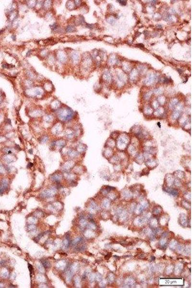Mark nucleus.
<instances>
[{
    "instance_id": "obj_1",
    "label": "nucleus",
    "mask_w": 192,
    "mask_h": 288,
    "mask_svg": "<svg viewBox=\"0 0 192 288\" xmlns=\"http://www.w3.org/2000/svg\"><path fill=\"white\" fill-rule=\"evenodd\" d=\"M56 116L58 121L64 124L73 121L75 118V113L69 107H61L56 111Z\"/></svg>"
},
{
    "instance_id": "obj_2",
    "label": "nucleus",
    "mask_w": 192,
    "mask_h": 288,
    "mask_svg": "<svg viewBox=\"0 0 192 288\" xmlns=\"http://www.w3.org/2000/svg\"><path fill=\"white\" fill-rule=\"evenodd\" d=\"M60 152H62V155L64 157V159L66 160H75L78 159L80 154L77 152L75 149L70 147H64Z\"/></svg>"
},
{
    "instance_id": "obj_3",
    "label": "nucleus",
    "mask_w": 192,
    "mask_h": 288,
    "mask_svg": "<svg viewBox=\"0 0 192 288\" xmlns=\"http://www.w3.org/2000/svg\"><path fill=\"white\" fill-rule=\"evenodd\" d=\"M50 148L53 150H61L66 146L67 142L65 139L60 138L52 140L50 143Z\"/></svg>"
},
{
    "instance_id": "obj_4",
    "label": "nucleus",
    "mask_w": 192,
    "mask_h": 288,
    "mask_svg": "<svg viewBox=\"0 0 192 288\" xmlns=\"http://www.w3.org/2000/svg\"><path fill=\"white\" fill-rule=\"evenodd\" d=\"M64 124V123L60 121L54 123L51 128V133L54 136H57L62 133H64L65 129Z\"/></svg>"
},
{
    "instance_id": "obj_5",
    "label": "nucleus",
    "mask_w": 192,
    "mask_h": 288,
    "mask_svg": "<svg viewBox=\"0 0 192 288\" xmlns=\"http://www.w3.org/2000/svg\"><path fill=\"white\" fill-rule=\"evenodd\" d=\"M76 164V162L75 160H66L61 166V171L63 172H70L72 171L73 169Z\"/></svg>"
},
{
    "instance_id": "obj_6",
    "label": "nucleus",
    "mask_w": 192,
    "mask_h": 288,
    "mask_svg": "<svg viewBox=\"0 0 192 288\" xmlns=\"http://www.w3.org/2000/svg\"><path fill=\"white\" fill-rule=\"evenodd\" d=\"M63 134L65 138L68 140H73L77 138L75 131L73 127L65 128Z\"/></svg>"
},
{
    "instance_id": "obj_7",
    "label": "nucleus",
    "mask_w": 192,
    "mask_h": 288,
    "mask_svg": "<svg viewBox=\"0 0 192 288\" xmlns=\"http://www.w3.org/2000/svg\"><path fill=\"white\" fill-rule=\"evenodd\" d=\"M17 160V157L15 154H4L2 157V160L4 163L7 164H10L15 162Z\"/></svg>"
},
{
    "instance_id": "obj_8",
    "label": "nucleus",
    "mask_w": 192,
    "mask_h": 288,
    "mask_svg": "<svg viewBox=\"0 0 192 288\" xmlns=\"http://www.w3.org/2000/svg\"><path fill=\"white\" fill-rule=\"evenodd\" d=\"M64 177L62 171H56L50 176V179L52 181L56 183H59Z\"/></svg>"
},
{
    "instance_id": "obj_9",
    "label": "nucleus",
    "mask_w": 192,
    "mask_h": 288,
    "mask_svg": "<svg viewBox=\"0 0 192 288\" xmlns=\"http://www.w3.org/2000/svg\"><path fill=\"white\" fill-rule=\"evenodd\" d=\"M72 171L76 175L82 174L85 171V167L81 164H76Z\"/></svg>"
},
{
    "instance_id": "obj_10",
    "label": "nucleus",
    "mask_w": 192,
    "mask_h": 288,
    "mask_svg": "<svg viewBox=\"0 0 192 288\" xmlns=\"http://www.w3.org/2000/svg\"><path fill=\"white\" fill-rule=\"evenodd\" d=\"M127 148V150L128 154L132 157H135L137 154V151L136 146L133 145L132 144H130Z\"/></svg>"
},
{
    "instance_id": "obj_11",
    "label": "nucleus",
    "mask_w": 192,
    "mask_h": 288,
    "mask_svg": "<svg viewBox=\"0 0 192 288\" xmlns=\"http://www.w3.org/2000/svg\"><path fill=\"white\" fill-rule=\"evenodd\" d=\"M9 183L6 179H3L0 182V194H3L8 189Z\"/></svg>"
},
{
    "instance_id": "obj_12",
    "label": "nucleus",
    "mask_w": 192,
    "mask_h": 288,
    "mask_svg": "<svg viewBox=\"0 0 192 288\" xmlns=\"http://www.w3.org/2000/svg\"><path fill=\"white\" fill-rule=\"evenodd\" d=\"M54 118L55 117L52 114H47L43 117L44 123L47 125H50L51 124H53V125Z\"/></svg>"
},
{
    "instance_id": "obj_13",
    "label": "nucleus",
    "mask_w": 192,
    "mask_h": 288,
    "mask_svg": "<svg viewBox=\"0 0 192 288\" xmlns=\"http://www.w3.org/2000/svg\"><path fill=\"white\" fill-rule=\"evenodd\" d=\"M145 165L148 167V168L149 169H153L158 166V164L156 160L152 159H150L146 160V161L145 162Z\"/></svg>"
},
{
    "instance_id": "obj_14",
    "label": "nucleus",
    "mask_w": 192,
    "mask_h": 288,
    "mask_svg": "<svg viewBox=\"0 0 192 288\" xmlns=\"http://www.w3.org/2000/svg\"><path fill=\"white\" fill-rule=\"evenodd\" d=\"M113 154L114 152L112 149L108 147L105 148L103 152V156L107 159H109L111 158L113 155Z\"/></svg>"
},
{
    "instance_id": "obj_15",
    "label": "nucleus",
    "mask_w": 192,
    "mask_h": 288,
    "mask_svg": "<svg viewBox=\"0 0 192 288\" xmlns=\"http://www.w3.org/2000/svg\"><path fill=\"white\" fill-rule=\"evenodd\" d=\"M75 149L77 152L81 154L85 152L87 149V146L84 144L80 143L76 146V148Z\"/></svg>"
},
{
    "instance_id": "obj_16",
    "label": "nucleus",
    "mask_w": 192,
    "mask_h": 288,
    "mask_svg": "<svg viewBox=\"0 0 192 288\" xmlns=\"http://www.w3.org/2000/svg\"><path fill=\"white\" fill-rule=\"evenodd\" d=\"M165 179L166 183L169 187H171L173 184L174 180L173 176H172V174H169V173L167 174L165 176Z\"/></svg>"
},
{
    "instance_id": "obj_17",
    "label": "nucleus",
    "mask_w": 192,
    "mask_h": 288,
    "mask_svg": "<svg viewBox=\"0 0 192 288\" xmlns=\"http://www.w3.org/2000/svg\"><path fill=\"white\" fill-rule=\"evenodd\" d=\"M134 161L135 162L138 164H142L145 161V158L143 156L142 153L137 154L136 156L134 157Z\"/></svg>"
},
{
    "instance_id": "obj_18",
    "label": "nucleus",
    "mask_w": 192,
    "mask_h": 288,
    "mask_svg": "<svg viewBox=\"0 0 192 288\" xmlns=\"http://www.w3.org/2000/svg\"><path fill=\"white\" fill-rule=\"evenodd\" d=\"M144 151L146 152L153 156L155 155L157 152V149L156 147H144Z\"/></svg>"
},
{
    "instance_id": "obj_19",
    "label": "nucleus",
    "mask_w": 192,
    "mask_h": 288,
    "mask_svg": "<svg viewBox=\"0 0 192 288\" xmlns=\"http://www.w3.org/2000/svg\"><path fill=\"white\" fill-rule=\"evenodd\" d=\"M106 146L107 147L113 149L116 146V141L115 140L112 138H109L106 141Z\"/></svg>"
},
{
    "instance_id": "obj_20",
    "label": "nucleus",
    "mask_w": 192,
    "mask_h": 288,
    "mask_svg": "<svg viewBox=\"0 0 192 288\" xmlns=\"http://www.w3.org/2000/svg\"><path fill=\"white\" fill-rule=\"evenodd\" d=\"M16 149L15 148H13L10 147H6L3 149V152L4 154H15Z\"/></svg>"
},
{
    "instance_id": "obj_21",
    "label": "nucleus",
    "mask_w": 192,
    "mask_h": 288,
    "mask_svg": "<svg viewBox=\"0 0 192 288\" xmlns=\"http://www.w3.org/2000/svg\"><path fill=\"white\" fill-rule=\"evenodd\" d=\"M165 191L166 192H167L168 193H169V194H171V195H172V196H174V197H176V196H177L178 195V194H179L178 191H177L176 189H172V188H171V187H168V188H165Z\"/></svg>"
},
{
    "instance_id": "obj_22",
    "label": "nucleus",
    "mask_w": 192,
    "mask_h": 288,
    "mask_svg": "<svg viewBox=\"0 0 192 288\" xmlns=\"http://www.w3.org/2000/svg\"><path fill=\"white\" fill-rule=\"evenodd\" d=\"M49 139H50V137H49V135L47 134H44L39 137L38 141L40 142V143L44 144L47 143L48 141H49Z\"/></svg>"
},
{
    "instance_id": "obj_23",
    "label": "nucleus",
    "mask_w": 192,
    "mask_h": 288,
    "mask_svg": "<svg viewBox=\"0 0 192 288\" xmlns=\"http://www.w3.org/2000/svg\"><path fill=\"white\" fill-rule=\"evenodd\" d=\"M121 161L118 156L117 155H113L111 158H110L109 160V162L112 164H118L119 162Z\"/></svg>"
},
{
    "instance_id": "obj_24",
    "label": "nucleus",
    "mask_w": 192,
    "mask_h": 288,
    "mask_svg": "<svg viewBox=\"0 0 192 288\" xmlns=\"http://www.w3.org/2000/svg\"><path fill=\"white\" fill-rule=\"evenodd\" d=\"M174 175L178 179H182L185 177V173L181 171H176L174 172Z\"/></svg>"
},
{
    "instance_id": "obj_25",
    "label": "nucleus",
    "mask_w": 192,
    "mask_h": 288,
    "mask_svg": "<svg viewBox=\"0 0 192 288\" xmlns=\"http://www.w3.org/2000/svg\"><path fill=\"white\" fill-rule=\"evenodd\" d=\"M164 113V109L162 107H160L158 109L153 112L154 115L156 117H160L162 116Z\"/></svg>"
},
{
    "instance_id": "obj_26",
    "label": "nucleus",
    "mask_w": 192,
    "mask_h": 288,
    "mask_svg": "<svg viewBox=\"0 0 192 288\" xmlns=\"http://www.w3.org/2000/svg\"><path fill=\"white\" fill-rule=\"evenodd\" d=\"M144 146L147 147H155L154 142L152 140L147 139L144 143Z\"/></svg>"
},
{
    "instance_id": "obj_27",
    "label": "nucleus",
    "mask_w": 192,
    "mask_h": 288,
    "mask_svg": "<svg viewBox=\"0 0 192 288\" xmlns=\"http://www.w3.org/2000/svg\"><path fill=\"white\" fill-rule=\"evenodd\" d=\"M181 112L174 110V111L171 114L172 119L174 121H176V120H177L178 119H179L181 116Z\"/></svg>"
},
{
    "instance_id": "obj_28",
    "label": "nucleus",
    "mask_w": 192,
    "mask_h": 288,
    "mask_svg": "<svg viewBox=\"0 0 192 288\" xmlns=\"http://www.w3.org/2000/svg\"><path fill=\"white\" fill-rule=\"evenodd\" d=\"M153 112H154V111H153V109L149 106L146 107L144 110V114L148 116L152 115L153 113Z\"/></svg>"
},
{
    "instance_id": "obj_29",
    "label": "nucleus",
    "mask_w": 192,
    "mask_h": 288,
    "mask_svg": "<svg viewBox=\"0 0 192 288\" xmlns=\"http://www.w3.org/2000/svg\"><path fill=\"white\" fill-rule=\"evenodd\" d=\"M141 130L142 129L140 126L134 125L132 128L131 132L136 135L141 131Z\"/></svg>"
},
{
    "instance_id": "obj_30",
    "label": "nucleus",
    "mask_w": 192,
    "mask_h": 288,
    "mask_svg": "<svg viewBox=\"0 0 192 288\" xmlns=\"http://www.w3.org/2000/svg\"><path fill=\"white\" fill-rule=\"evenodd\" d=\"M179 101L177 99H174L172 100V101L170 102L169 104V107L170 109H174L176 106L178 104Z\"/></svg>"
},
{
    "instance_id": "obj_31",
    "label": "nucleus",
    "mask_w": 192,
    "mask_h": 288,
    "mask_svg": "<svg viewBox=\"0 0 192 288\" xmlns=\"http://www.w3.org/2000/svg\"><path fill=\"white\" fill-rule=\"evenodd\" d=\"M7 172V167L4 164L0 163V174H4Z\"/></svg>"
},
{
    "instance_id": "obj_32",
    "label": "nucleus",
    "mask_w": 192,
    "mask_h": 288,
    "mask_svg": "<svg viewBox=\"0 0 192 288\" xmlns=\"http://www.w3.org/2000/svg\"><path fill=\"white\" fill-rule=\"evenodd\" d=\"M183 128L185 130H189L191 129V121L190 120L188 119V120L186 121V122L183 124L182 126Z\"/></svg>"
},
{
    "instance_id": "obj_33",
    "label": "nucleus",
    "mask_w": 192,
    "mask_h": 288,
    "mask_svg": "<svg viewBox=\"0 0 192 288\" xmlns=\"http://www.w3.org/2000/svg\"><path fill=\"white\" fill-rule=\"evenodd\" d=\"M179 119H180V120H179V123H180V124L181 125H182V126H183V124H184V123H185L186 122V121H187L188 120V118L187 117H185H185H184V116H183V117H180Z\"/></svg>"
},
{
    "instance_id": "obj_34",
    "label": "nucleus",
    "mask_w": 192,
    "mask_h": 288,
    "mask_svg": "<svg viewBox=\"0 0 192 288\" xmlns=\"http://www.w3.org/2000/svg\"><path fill=\"white\" fill-rule=\"evenodd\" d=\"M143 154V156L144 157V158H145V160H148L152 159V158L153 157V155H151V154H149V153H147L146 152H145V151H144V153Z\"/></svg>"
},
{
    "instance_id": "obj_35",
    "label": "nucleus",
    "mask_w": 192,
    "mask_h": 288,
    "mask_svg": "<svg viewBox=\"0 0 192 288\" xmlns=\"http://www.w3.org/2000/svg\"><path fill=\"white\" fill-rule=\"evenodd\" d=\"M117 156H118V157L119 158V159L121 160H124L126 158V155L123 152H119L118 154H117Z\"/></svg>"
},
{
    "instance_id": "obj_36",
    "label": "nucleus",
    "mask_w": 192,
    "mask_h": 288,
    "mask_svg": "<svg viewBox=\"0 0 192 288\" xmlns=\"http://www.w3.org/2000/svg\"><path fill=\"white\" fill-rule=\"evenodd\" d=\"M118 132H117V131H114V132H112L111 133V138H112L114 139L117 138L120 134V133H118Z\"/></svg>"
},
{
    "instance_id": "obj_37",
    "label": "nucleus",
    "mask_w": 192,
    "mask_h": 288,
    "mask_svg": "<svg viewBox=\"0 0 192 288\" xmlns=\"http://www.w3.org/2000/svg\"><path fill=\"white\" fill-rule=\"evenodd\" d=\"M114 170L116 171H121L122 170V166L120 164H119V163L115 164L114 166Z\"/></svg>"
},
{
    "instance_id": "obj_38",
    "label": "nucleus",
    "mask_w": 192,
    "mask_h": 288,
    "mask_svg": "<svg viewBox=\"0 0 192 288\" xmlns=\"http://www.w3.org/2000/svg\"><path fill=\"white\" fill-rule=\"evenodd\" d=\"M181 181H180V179H178V178H176V179H175V180H174V182H173V183H174V184H175L176 186H180V185H181Z\"/></svg>"
},
{
    "instance_id": "obj_39",
    "label": "nucleus",
    "mask_w": 192,
    "mask_h": 288,
    "mask_svg": "<svg viewBox=\"0 0 192 288\" xmlns=\"http://www.w3.org/2000/svg\"><path fill=\"white\" fill-rule=\"evenodd\" d=\"M158 101H159V103H160V104H161V105H163V104L165 103V98H164V97H161L159 98V99H158Z\"/></svg>"
},
{
    "instance_id": "obj_40",
    "label": "nucleus",
    "mask_w": 192,
    "mask_h": 288,
    "mask_svg": "<svg viewBox=\"0 0 192 288\" xmlns=\"http://www.w3.org/2000/svg\"><path fill=\"white\" fill-rule=\"evenodd\" d=\"M151 95V92H149L147 93L145 96H144V99H145L146 100H148Z\"/></svg>"
},
{
    "instance_id": "obj_41",
    "label": "nucleus",
    "mask_w": 192,
    "mask_h": 288,
    "mask_svg": "<svg viewBox=\"0 0 192 288\" xmlns=\"http://www.w3.org/2000/svg\"><path fill=\"white\" fill-rule=\"evenodd\" d=\"M6 141V138L5 136L0 135V143H4Z\"/></svg>"
},
{
    "instance_id": "obj_42",
    "label": "nucleus",
    "mask_w": 192,
    "mask_h": 288,
    "mask_svg": "<svg viewBox=\"0 0 192 288\" xmlns=\"http://www.w3.org/2000/svg\"><path fill=\"white\" fill-rule=\"evenodd\" d=\"M153 108H154V109H158V107H159V104H158V101H155L153 102Z\"/></svg>"
},
{
    "instance_id": "obj_43",
    "label": "nucleus",
    "mask_w": 192,
    "mask_h": 288,
    "mask_svg": "<svg viewBox=\"0 0 192 288\" xmlns=\"http://www.w3.org/2000/svg\"><path fill=\"white\" fill-rule=\"evenodd\" d=\"M118 2L123 5H126V1H118Z\"/></svg>"
},
{
    "instance_id": "obj_44",
    "label": "nucleus",
    "mask_w": 192,
    "mask_h": 288,
    "mask_svg": "<svg viewBox=\"0 0 192 288\" xmlns=\"http://www.w3.org/2000/svg\"><path fill=\"white\" fill-rule=\"evenodd\" d=\"M4 121V117L2 114H0V124L2 123Z\"/></svg>"
},
{
    "instance_id": "obj_45",
    "label": "nucleus",
    "mask_w": 192,
    "mask_h": 288,
    "mask_svg": "<svg viewBox=\"0 0 192 288\" xmlns=\"http://www.w3.org/2000/svg\"><path fill=\"white\" fill-rule=\"evenodd\" d=\"M2 101H3V98H2V96L1 95V94H0V104H1V103L2 102Z\"/></svg>"
}]
</instances>
